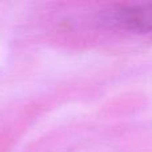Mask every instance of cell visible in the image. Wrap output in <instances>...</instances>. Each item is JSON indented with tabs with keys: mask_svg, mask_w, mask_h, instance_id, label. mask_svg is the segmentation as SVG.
<instances>
[{
	"mask_svg": "<svg viewBox=\"0 0 152 152\" xmlns=\"http://www.w3.org/2000/svg\"><path fill=\"white\" fill-rule=\"evenodd\" d=\"M97 23L115 31L152 34V3L111 7L99 13Z\"/></svg>",
	"mask_w": 152,
	"mask_h": 152,
	"instance_id": "obj_1",
	"label": "cell"
}]
</instances>
